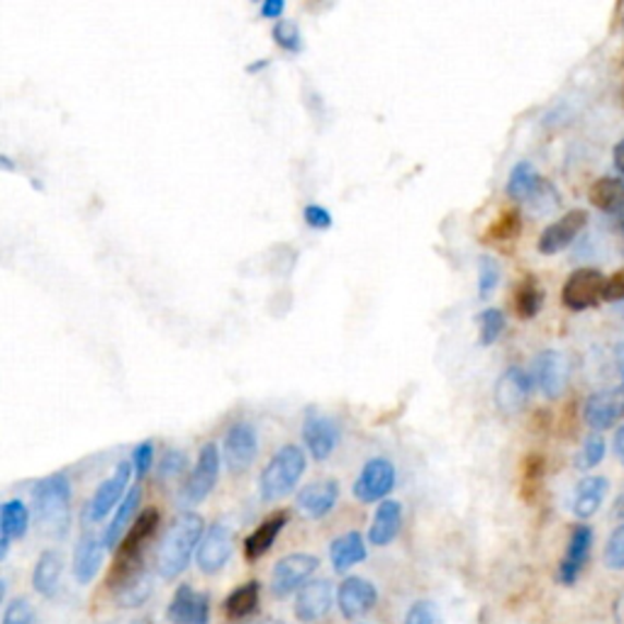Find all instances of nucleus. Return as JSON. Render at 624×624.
<instances>
[{"mask_svg":"<svg viewBox=\"0 0 624 624\" xmlns=\"http://www.w3.org/2000/svg\"><path fill=\"white\" fill-rule=\"evenodd\" d=\"M203 537H206V519L198 513H181L171 522L167 535L161 537V545L157 551V571L163 580H171L181 576L188 568L193 551L200 547Z\"/></svg>","mask_w":624,"mask_h":624,"instance_id":"1","label":"nucleus"},{"mask_svg":"<svg viewBox=\"0 0 624 624\" xmlns=\"http://www.w3.org/2000/svg\"><path fill=\"white\" fill-rule=\"evenodd\" d=\"M37 527L52 539H64L71 529V480L61 470L39 480L33 490Z\"/></svg>","mask_w":624,"mask_h":624,"instance_id":"2","label":"nucleus"},{"mask_svg":"<svg viewBox=\"0 0 624 624\" xmlns=\"http://www.w3.org/2000/svg\"><path fill=\"white\" fill-rule=\"evenodd\" d=\"M305 468H308V456H305L298 444L281 446L269 458V464L264 466L259 476V495L264 503H276V500L289 498L298 488Z\"/></svg>","mask_w":624,"mask_h":624,"instance_id":"3","label":"nucleus"},{"mask_svg":"<svg viewBox=\"0 0 624 624\" xmlns=\"http://www.w3.org/2000/svg\"><path fill=\"white\" fill-rule=\"evenodd\" d=\"M220 446L215 442H206L198 454L196 468L191 470L186 484L181 488V503L186 507H196L203 500H208V495L218 486L220 478Z\"/></svg>","mask_w":624,"mask_h":624,"instance_id":"4","label":"nucleus"},{"mask_svg":"<svg viewBox=\"0 0 624 624\" xmlns=\"http://www.w3.org/2000/svg\"><path fill=\"white\" fill-rule=\"evenodd\" d=\"M395 464L386 456H374L364 464L362 474L354 480V498L364 505L383 503L395 488Z\"/></svg>","mask_w":624,"mask_h":624,"instance_id":"5","label":"nucleus"},{"mask_svg":"<svg viewBox=\"0 0 624 624\" xmlns=\"http://www.w3.org/2000/svg\"><path fill=\"white\" fill-rule=\"evenodd\" d=\"M132 474H135V468H132L130 462H120L115 466V470H112V476L106 478L103 484L96 488L94 498L88 500L86 513H84L86 522H90V525H96V522L106 519L112 513V510L120 507L122 500H125V495L130 493L127 486H130Z\"/></svg>","mask_w":624,"mask_h":624,"instance_id":"6","label":"nucleus"},{"mask_svg":"<svg viewBox=\"0 0 624 624\" xmlns=\"http://www.w3.org/2000/svg\"><path fill=\"white\" fill-rule=\"evenodd\" d=\"M571 376V362L564 352L547 350L535 356V364H531V381L537 383L541 395L554 401L561 393L566 391Z\"/></svg>","mask_w":624,"mask_h":624,"instance_id":"7","label":"nucleus"},{"mask_svg":"<svg viewBox=\"0 0 624 624\" xmlns=\"http://www.w3.org/2000/svg\"><path fill=\"white\" fill-rule=\"evenodd\" d=\"M257 454H259L257 427L249 423H234L228 432H224L222 456L232 474H244V470L254 464Z\"/></svg>","mask_w":624,"mask_h":624,"instance_id":"8","label":"nucleus"},{"mask_svg":"<svg viewBox=\"0 0 624 624\" xmlns=\"http://www.w3.org/2000/svg\"><path fill=\"white\" fill-rule=\"evenodd\" d=\"M342 429L337 419L317 411H308L303 419V442L315 462H327L340 444Z\"/></svg>","mask_w":624,"mask_h":624,"instance_id":"9","label":"nucleus"},{"mask_svg":"<svg viewBox=\"0 0 624 624\" xmlns=\"http://www.w3.org/2000/svg\"><path fill=\"white\" fill-rule=\"evenodd\" d=\"M320 568V559L313 554H291L283 556L279 564L273 566L271 576V590L276 598H289L293 590H303L313 578V573Z\"/></svg>","mask_w":624,"mask_h":624,"instance_id":"10","label":"nucleus"},{"mask_svg":"<svg viewBox=\"0 0 624 624\" xmlns=\"http://www.w3.org/2000/svg\"><path fill=\"white\" fill-rule=\"evenodd\" d=\"M232 549H234V531L228 525V522H215V525L206 531V537H203L200 547L196 551V561H198V568L203 573H212L222 571L228 566V561L232 559Z\"/></svg>","mask_w":624,"mask_h":624,"instance_id":"11","label":"nucleus"},{"mask_svg":"<svg viewBox=\"0 0 624 624\" xmlns=\"http://www.w3.org/2000/svg\"><path fill=\"white\" fill-rule=\"evenodd\" d=\"M531 376L519 366H510L495 383V405L503 415H517L525 411L531 395Z\"/></svg>","mask_w":624,"mask_h":624,"instance_id":"12","label":"nucleus"},{"mask_svg":"<svg viewBox=\"0 0 624 624\" xmlns=\"http://www.w3.org/2000/svg\"><path fill=\"white\" fill-rule=\"evenodd\" d=\"M167 620L171 624H210V596L183 583L169 602Z\"/></svg>","mask_w":624,"mask_h":624,"instance_id":"13","label":"nucleus"},{"mask_svg":"<svg viewBox=\"0 0 624 624\" xmlns=\"http://www.w3.org/2000/svg\"><path fill=\"white\" fill-rule=\"evenodd\" d=\"M602 293H605L602 273L596 269H578L564 285V305L571 310H586L602 301Z\"/></svg>","mask_w":624,"mask_h":624,"instance_id":"14","label":"nucleus"},{"mask_svg":"<svg viewBox=\"0 0 624 624\" xmlns=\"http://www.w3.org/2000/svg\"><path fill=\"white\" fill-rule=\"evenodd\" d=\"M337 500H340V484L334 478H325L301 488L298 498H295V507L303 517L322 519L332 513Z\"/></svg>","mask_w":624,"mask_h":624,"instance_id":"15","label":"nucleus"},{"mask_svg":"<svg viewBox=\"0 0 624 624\" xmlns=\"http://www.w3.org/2000/svg\"><path fill=\"white\" fill-rule=\"evenodd\" d=\"M378 600V590L371 580L362 576H350L342 580V586L337 588V605H340L342 615L346 620L364 617L368 610H374Z\"/></svg>","mask_w":624,"mask_h":624,"instance_id":"16","label":"nucleus"},{"mask_svg":"<svg viewBox=\"0 0 624 624\" xmlns=\"http://www.w3.org/2000/svg\"><path fill=\"white\" fill-rule=\"evenodd\" d=\"M332 598H334V588L330 580H325V578L310 580L308 586L298 592V598H295V617L305 624L322 620L332 608Z\"/></svg>","mask_w":624,"mask_h":624,"instance_id":"17","label":"nucleus"},{"mask_svg":"<svg viewBox=\"0 0 624 624\" xmlns=\"http://www.w3.org/2000/svg\"><path fill=\"white\" fill-rule=\"evenodd\" d=\"M586 222H588L586 210L566 212L564 218L556 220L554 224H549V228L541 232L539 252L549 257V254H559L561 249H566L568 244L578 237L580 230L586 228Z\"/></svg>","mask_w":624,"mask_h":624,"instance_id":"18","label":"nucleus"},{"mask_svg":"<svg viewBox=\"0 0 624 624\" xmlns=\"http://www.w3.org/2000/svg\"><path fill=\"white\" fill-rule=\"evenodd\" d=\"M403 527V505L397 500H383L376 507V515L371 527H368V541L374 547H388L391 541L401 535Z\"/></svg>","mask_w":624,"mask_h":624,"instance_id":"19","label":"nucleus"},{"mask_svg":"<svg viewBox=\"0 0 624 624\" xmlns=\"http://www.w3.org/2000/svg\"><path fill=\"white\" fill-rule=\"evenodd\" d=\"M586 423L592 429H608L624 415V393L622 391H602L588 397L586 403Z\"/></svg>","mask_w":624,"mask_h":624,"instance_id":"20","label":"nucleus"},{"mask_svg":"<svg viewBox=\"0 0 624 624\" xmlns=\"http://www.w3.org/2000/svg\"><path fill=\"white\" fill-rule=\"evenodd\" d=\"M285 525H289V510H279V513L266 517L244 541V556H247V561H259L276 545Z\"/></svg>","mask_w":624,"mask_h":624,"instance_id":"21","label":"nucleus"},{"mask_svg":"<svg viewBox=\"0 0 624 624\" xmlns=\"http://www.w3.org/2000/svg\"><path fill=\"white\" fill-rule=\"evenodd\" d=\"M103 551H106L103 539L90 535V531L78 539L76 551H74V578H76V583H81V586H88V583L96 578V573L100 571V564H103Z\"/></svg>","mask_w":624,"mask_h":624,"instance_id":"22","label":"nucleus"},{"mask_svg":"<svg viewBox=\"0 0 624 624\" xmlns=\"http://www.w3.org/2000/svg\"><path fill=\"white\" fill-rule=\"evenodd\" d=\"M590 547H592V529L590 527L573 529V535L568 539L566 556H564V561H561V568H559L561 583L571 586V583L578 578V573L583 571V566H586V561L590 556Z\"/></svg>","mask_w":624,"mask_h":624,"instance_id":"23","label":"nucleus"},{"mask_svg":"<svg viewBox=\"0 0 624 624\" xmlns=\"http://www.w3.org/2000/svg\"><path fill=\"white\" fill-rule=\"evenodd\" d=\"M139 500H142V488L135 486L130 488V493L122 500L118 513L112 515L110 525L103 531V545L106 549H118L120 541L125 539V531H130V527L135 525L137 519V507H139Z\"/></svg>","mask_w":624,"mask_h":624,"instance_id":"24","label":"nucleus"},{"mask_svg":"<svg viewBox=\"0 0 624 624\" xmlns=\"http://www.w3.org/2000/svg\"><path fill=\"white\" fill-rule=\"evenodd\" d=\"M330 561L337 573H346L366 561V541L359 531H346L330 545Z\"/></svg>","mask_w":624,"mask_h":624,"instance_id":"25","label":"nucleus"},{"mask_svg":"<svg viewBox=\"0 0 624 624\" xmlns=\"http://www.w3.org/2000/svg\"><path fill=\"white\" fill-rule=\"evenodd\" d=\"M608 495V480L600 476H590L586 480H580L576 488V495H573V513L580 519L592 517L600 510L602 500Z\"/></svg>","mask_w":624,"mask_h":624,"instance_id":"26","label":"nucleus"},{"mask_svg":"<svg viewBox=\"0 0 624 624\" xmlns=\"http://www.w3.org/2000/svg\"><path fill=\"white\" fill-rule=\"evenodd\" d=\"M61 571H64V559H61L59 551L47 549L42 556L37 559L35 573H33V586L39 596L52 598L59 583H61Z\"/></svg>","mask_w":624,"mask_h":624,"instance_id":"27","label":"nucleus"},{"mask_svg":"<svg viewBox=\"0 0 624 624\" xmlns=\"http://www.w3.org/2000/svg\"><path fill=\"white\" fill-rule=\"evenodd\" d=\"M590 203L602 212L624 222V183L617 179H600L592 183Z\"/></svg>","mask_w":624,"mask_h":624,"instance_id":"28","label":"nucleus"},{"mask_svg":"<svg viewBox=\"0 0 624 624\" xmlns=\"http://www.w3.org/2000/svg\"><path fill=\"white\" fill-rule=\"evenodd\" d=\"M29 529V510L20 498L8 500L0 510V539H23Z\"/></svg>","mask_w":624,"mask_h":624,"instance_id":"29","label":"nucleus"},{"mask_svg":"<svg viewBox=\"0 0 624 624\" xmlns=\"http://www.w3.org/2000/svg\"><path fill=\"white\" fill-rule=\"evenodd\" d=\"M541 181L537 169L531 167L529 161H519L510 171L507 179V196H513L515 200H531L537 196V191L541 188Z\"/></svg>","mask_w":624,"mask_h":624,"instance_id":"30","label":"nucleus"},{"mask_svg":"<svg viewBox=\"0 0 624 624\" xmlns=\"http://www.w3.org/2000/svg\"><path fill=\"white\" fill-rule=\"evenodd\" d=\"M259 590H261L259 580H249V583H244V586L234 588L228 596V600H224V615H228L230 620L249 617L259 605Z\"/></svg>","mask_w":624,"mask_h":624,"instance_id":"31","label":"nucleus"},{"mask_svg":"<svg viewBox=\"0 0 624 624\" xmlns=\"http://www.w3.org/2000/svg\"><path fill=\"white\" fill-rule=\"evenodd\" d=\"M541 303H545V293H541L539 283L531 276L522 279L515 289V313L522 320H531L541 310Z\"/></svg>","mask_w":624,"mask_h":624,"instance_id":"32","label":"nucleus"},{"mask_svg":"<svg viewBox=\"0 0 624 624\" xmlns=\"http://www.w3.org/2000/svg\"><path fill=\"white\" fill-rule=\"evenodd\" d=\"M118 602L122 608H137L151 596V576L147 571H142L139 576L132 578L130 583H125L118 592Z\"/></svg>","mask_w":624,"mask_h":624,"instance_id":"33","label":"nucleus"},{"mask_svg":"<svg viewBox=\"0 0 624 624\" xmlns=\"http://www.w3.org/2000/svg\"><path fill=\"white\" fill-rule=\"evenodd\" d=\"M505 330V315L498 308H488L478 315V342L480 346H490L500 340Z\"/></svg>","mask_w":624,"mask_h":624,"instance_id":"34","label":"nucleus"},{"mask_svg":"<svg viewBox=\"0 0 624 624\" xmlns=\"http://www.w3.org/2000/svg\"><path fill=\"white\" fill-rule=\"evenodd\" d=\"M500 279H503V269H500V264L484 254V257L478 259V298L486 301L490 295L495 293Z\"/></svg>","mask_w":624,"mask_h":624,"instance_id":"35","label":"nucleus"},{"mask_svg":"<svg viewBox=\"0 0 624 624\" xmlns=\"http://www.w3.org/2000/svg\"><path fill=\"white\" fill-rule=\"evenodd\" d=\"M273 39L281 49H285V52H293V54L303 52V47H305L301 27L295 25L293 20H279V23L273 25Z\"/></svg>","mask_w":624,"mask_h":624,"instance_id":"36","label":"nucleus"},{"mask_svg":"<svg viewBox=\"0 0 624 624\" xmlns=\"http://www.w3.org/2000/svg\"><path fill=\"white\" fill-rule=\"evenodd\" d=\"M541 476H545V458L539 454H531L522 464V493L527 500L535 498V493L541 486Z\"/></svg>","mask_w":624,"mask_h":624,"instance_id":"37","label":"nucleus"},{"mask_svg":"<svg viewBox=\"0 0 624 624\" xmlns=\"http://www.w3.org/2000/svg\"><path fill=\"white\" fill-rule=\"evenodd\" d=\"M519 228H522V218H519V212L517 210H505V212H500V218L490 224V240H513L519 234Z\"/></svg>","mask_w":624,"mask_h":624,"instance_id":"38","label":"nucleus"},{"mask_svg":"<svg viewBox=\"0 0 624 624\" xmlns=\"http://www.w3.org/2000/svg\"><path fill=\"white\" fill-rule=\"evenodd\" d=\"M186 468H188V454L183 452V449H169L159 462V478L173 480V478H179Z\"/></svg>","mask_w":624,"mask_h":624,"instance_id":"39","label":"nucleus"},{"mask_svg":"<svg viewBox=\"0 0 624 624\" xmlns=\"http://www.w3.org/2000/svg\"><path fill=\"white\" fill-rule=\"evenodd\" d=\"M130 464L132 468H135L137 480L145 478L151 470V466H155V442H151V439H145V442H139L135 449H132Z\"/></svg>","mask_w":624,"mask_h":624,"instance_id":"40","label":"nucleus"},{"mask_svg":"<svg viewBox=\"0 0 624 624\" xmlns=\"http://www.w3.org/2000/svg\"><path fill=\"white\" fill-rule=\"evenodd\" d=\"M602 456H605V442L598 435H590L586 439V444H583L580 449V454L576 458V466L580 470H588L592 466H598L602 462Z\"/></svg>","mask_w":624,"mask_h":624,"instance_id":"41","label":"nucleus"},{"mask_svg":"<svg viewBox=\"0 0 624 624\" xmlns=\"http://www.w3.org/2000/svg\"><path fill=\"white\" fill-rule=\"evenodd\" d=\"M405 624H442V612L429 600H417L415 605L407 610Z\"/></svg>","mask_w":624,"mask_h":624,"instance_id":"42","label":"nucleus"},{"mask_svg":"<svg viewBox=\"0 0 624 624\" xmlns=\"http://www.w3.org/2000/svg\"><path fill=\"white\" fill-rule=\"evenodd\" d=\"M3 624H35V608L27 598H15L5 608Z\"/></svg>","mask_w":624,"mask_h":624,"instance_id":"43","label":"nucleus"},{"mask_svg":"<svg viewBox=\"0 0 624 624\" xmlns=\"http://www.w3.org/2000/svg\"><path fill=\"white\" fill-rule=\"evenodd\" d=\"M605 564L612 571H624V525L612 531L608 539Z\"/></svg>","mask_w":624,"mask_h":624,"instance_id":"44","label":"nucleus"},{"mask_svg":"<svg viewBox=\"0 0 624 624\" xmlns=\"http://www.w3.org/2000/svg\"><path fill=\"white\" fill-rule=\"evenodd\" d=\"M303 220H305V224H308V228L320 230V232L330 230L332 224H334L332 212L327 210L325 206H317V203H313V206H305V210H303Z\"/></svg>","mask_w":624,"mask_h":624,"instance_id":"45","label":"nucleus"},{"mask_svg":"<svg viewBox=\"0 0 624 624\" xmlns=\"http://www.w3.org/2000/svg\"><path fill=\"white\" fill-rule=\"evenodd\" d=\"M602 301H610V303L624 301V269L612 276L610 281H605V293H602Z\"/></svg>","mask_w":624,"mask_h":624,"instance_id":"46","label":"nucleus"},{"mask_svg":"<svg viewBox=\"0 0 624 624\" xmlns=\"http://www.w3.org/2000/svg\"><path fill=\"white\" fill-rule=\"evenodd\" d=\"M259 13H261V17L276 20V23H279V20H283V13H285V0H264L261 8H259Z\"/></svg>","mask_w":624,"mask_h":624,"instance_id":"47","label":"nucleus"},{"mask_svg":"<svg viewBox=\"0 0 624 624\" xmlns=\"http://www.w3.org/2000/svg\"><path fill=\"white\" fill-rule=\"evenodd\" d=\"M612 157H615V167H617V171L624 176V139L615 147V151H612Z\"/></svg>","mask_w":624,"mask_h":624,"instance_id":"48","label":"nucleus"},{"mask_svg":"<svg viewBox=\"0 0 624 624\" xmlns=\"http://www.w3.org/2000/svg\"><path fill=\"white\" fill-rule=\"evenodd\" d=\"M615 452L620 456V462L624 464V427L617 429V435H615Z\"/></svg>","mask_w":624,"mask_h":624,"instance_id":"49","label":"nucleus"},{"mask_svg":"<svg viewBox=\"0 0 624 624\" xmlns=\"http://www.w3.org/2000/svg\"><path fill=\"white\" fill-rule=\"evenodd\" d=\"M615 359H617V366H620V371H622V376H624V342L617 346Z\"/></svg>","mask_w":624,"mask_h":624,"instance_id":"50","label":"nucleus"},{"mask_svg":"<svg viewBox=\"0 0 624 624\" xmlns=\"http://www.w3.org/2000/svg\"><path fill=\"white\" fill-rule=\"evenodd\" d=\"M266 64H269V61H259V64H249V66H247V74H257V71L266 69Z\"/></svg>","mask_w":624,"mask_h":624,"instance_id":"51","label":"nucleus"},{"mask_svg":"<svg viewBox=\"0 0 624 624\" xmlns=\"http://www.w3.org/2000/svg\"><path fill=\"white\" fill-rule=\"evenodd\" d=\"M615 515H617V517H624V493L620 495V500L615 503Z\"/></svg>","mask_w":624,"mask_h":624,"instance_id":"52","label":"nucleus"},{"mask_svg":"<svg viewBox=\"0 0 624 624\" xmlns=\"http://www.w3.org/2000/svg\"><path fill=\"white\" fill-rule=\"evenodd\" d=\"M0 163H3V169H5V171H13V169H15V167H13V161H10V157H8V155L0 157Z\"/></svg>","mask_w":624,"mask_h":624,"instance_id":"53","label":"nucleus"},{"mask_svg":"<svg viewBox=\"0 0 624 624\" xmlns=\"http://www.w3.org/2000/svg\"><path fill=\"white\" fill-rule=\"evenodd\" d=\"M264 624H285V622H281V620H266Z\"/></svg>","mask_w":624,"mask_h":624,"instance_id":"54","label":"nucleus"},{"mask_svg":"<svg viewBox=\"0 0 624 624\" xmlns=\"http://www.w3.org/2000/svg\"><path fill=\"white\" fill-rule=\"evenodd\" d=\"M622 103H624V88H622Z\"/></svg>","mask_w":624,"mask_h":624,"instance_id":"55","label":"nucleus"},{"mask_svg":"<svg viewBox=\"0 0 624 624\" xmlns=\"http://www.w3.org/2000/svg\"><path fill=\"white\" fill-rule=\"evenodd\" d=\"M108 624H115V622H108Z\"/></svg>","mask_w":624,"mask_h":624,"instance_id":"56","label":"nucleus"}]
</instances>
